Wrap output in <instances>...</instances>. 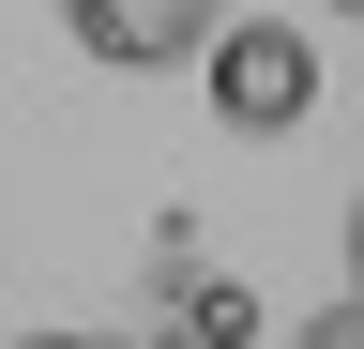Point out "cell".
Returning a JSON list of instances; mask_svg holds the SVG:
<instances>
[{
  "label": "cell",
  "mask_w": 364,
  "mask_h": 349,
  "mask_svg": "<svg viewBox=\"0 0 364 349\" xmlns=\"http://www.w3.org/2000/svg\"><path fill=\"white\" fill-rule=\"evenodd\" d=\"M304 107H318L304 16H228V46H213V122H228V137H289Z\"/></svg>",
  "instance_id": "obj_1"
},
{
  "label": "cell",
  "mask_w": 364,
  "mask_h": 349,
  "mask_svg": "<svg viewBox=\"0 0 364 349\" xmlns=\"http://www.w3.org/2000/svg\"><path fill=\"white\" fill-rule=\"evenodd\" d=\"M61 31H76L107 76H167V61H213V46H228L213 0H61Z\"/></svg>",
  "instance_id": "obj_2"
},
{
  "label": "cell",
  "mask_w": 364,
  "mask_h": 349,
  "mask_svg": "<svg viewBox=\"0 0 364 349\" xmlns=\"http://www.w3.org/2000/svg\"><path fill=\"white\" fill-rule=\"evenodd\" d=\"M243 334H258V304L228 289V274H198V289H182V349H243Z\"/></svg>",
  "instance_id": "obj_3"
},
{
  "label": "cell",
  "mask_w": 364,
  "mask_h": 349,
  "mask_svg": "<svg viewBox=\"0 0 364 349\" xmlns=\"http://www.w3.org/2000/svg\"><path fill=\"white\" fill-rule=\"evenodd\" d=\"M16 349H76V334H16Z\"/></svg>",
  "instance_id": "obj_4"
},
{
  "label": "cell",
  "mask_w": 364,
  "mask_h": 349,
  "mask_svg": "<svg viewBox=\"0 0 364 349\" xmlns=\"http://www.w3.org/2000/svg\"><path fill=\"white\" fill-rule=\"evenodd\" d=\"M334 16H364V0H334Z\"/></svg>",
  "instance_id": "obj_5"
},
{
  "label": "cell",
  "mask_w": 364,
  "mask_h": 349,
  "mask_svg": "<svg viewBox=\"0 0 364 349\" xmlns=\"http://www.w3.org/2000/svg\"><path fill=\"white\" fill-rule=\"evenodd\" d=\"M349 258H364V228H349Z\"/></svg>",
  "instance_id": "obj_6"
}]
</instances>
